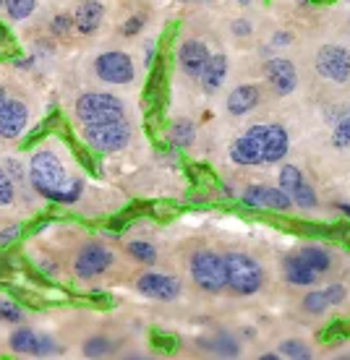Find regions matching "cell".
<instances>
[{
    "instance_id": "obj_1",
    "label": "cell",
    "mask_w": 350,
    "mask_h": 360,
    "mask_svg": "<svg viewBox=\"0 0 350 360\" xmlns=\"http://www.w3.org/2000/svg\"><path fill=\"white\" fill-rule=\"evenodd\" d=\"M29 167V180L32 188L39 196L50 198L55 204H76L81 196V180H71L63 172V165L53 152H37L32 157Z\"/></svg>"
},
{
    "instance_id": "obj_2",
    "label": "cell",
    "mask_w": 350,
    "mask_h": 360,
    "mask_svg": "<svg viewBox=\"0 0 350 360\" xmlns=\"http://www.w3.org/2000/svg\"><path fill=\"white\" fill-rule=\"evenodd\" d=\"M225 266H227V288L235 295H254L264 288V269L249 253H227Z\"/></svg>"
},
{
    "instance_id": "obj_3",
    "label": "cell",
    "mask_w": 350,
    "mask_h": 360,
    "mask_svg": "<svg viewBox=\"0 0 350 360\" xmlns=\"http://www.w3.org/2000/svg\"><path fill=\"white\" fill-rule=\"evenodd\" d=\"M84 141L94 152H102V154L120 152L131 141V123H128L126 117L105 120V123H87L84 126Z\"/></svg>"
},
{
    "instance_id": "obj_4",
    "label": "cell",
    "mask_w": 350,
    "mask_h": 360,
    "mask_svg": "<svg viewBox=\"0 0 350 360\" xmlns=\"http://www.w3.org/2000/svg\"><path fill=\"white\" fill-rule=\"evenodd\" d=\"M191 277L204 292H223L227 288V266L225 256H217L212 251H196L191 256Z\"/></svg>"
},
{
    "instance_id": "obj_5",
    "label": "cell",
    "mask_w": 350,
    "mask_h": 360,
    "mask_svg": "<svg viewBox=\"0 0 350 360\" xmlns=\"http://www.w3.org/2000/svg\"><path fill=\"white\" fill-rule=\"evenodd\" d=\"M76 115L84 123H105V120H118L126 117L123 102L113 94H102V91H89L76 99Z\"/></svg>"
},
{
    "instance_id": "obj_6",
    "label": "cell",
    "mask_w": 350,
    "mask_h": 360,
    "mask_svg": "<svg viewBox=\"0 0 350 360\" xmlns=\"http://www.w3.org/2000/svg\"><path fill=\"white\" fill-rule=\"evenodd\" d=\"M264 128L267 126H251L230 144V160L235 165H243V167L264 165Z\"/></svg>"
},
{
    "instance_id": "obj_7",
    "label": "cell",
    "mask_w": 350,
    "mask_h": 360,
    "mask_svg": "<svg viewBox=\"0 0 350 360\" xmlns=\"http://www.w3.org/2000/svg\"><path fill=\"white\" fill-rule=\"evenodd\" d=\"M316 71L322 79L345 84L350 79V53L340 45H324L316 53Z\"/></svg>"
},
{
    "instance_id": "obj_8",
    "label": "cell",
    "mask_w": 350,
    "mask_h": 360,
    "mask_svg": "<svg viewBox=\"0 0 350 360\" xmlns=\"http://www.w3.org/2000/svg\"><path fill=\"white\" fill-rule=\"evenodd\" d=\"M94 71L108 84H128L136 76L134 60L126 53H102L94 60Z\"/></svg>"
},
{
    "instance_id": "obj_9",
    "label": "cell",
    "mask_w": 350,
    "mask_h": 360,
    "mask_svg": "<svg viewBox=\"0 0 350 360\" xmlns=\"http://www.w3.org/2000/svg\"><path fill=\"white\" fill-rule=\"evenodd\" d=\"M243 204L251 209H264V212H287V209H293V198L282 188L249 186L243 191Z\"/></svg>"
},
{
    "instance_id": "obj_10",
    "label": "cell",
    "mask_w": 350,
    "mask_h": 360,
    "mask_svg": "<svg viewBox=\"0 0 350 360\" xmlns=\"http://www.w3.org/2000/svg\"><path fill=\"white\" fill-rule=\"evenodd\" d=\"M280 188L287 191L293 204L301 209H314L316 207V193L314 188L306 183L304 172L298 170L296 165H282L280 170Z\"/></svg>"
},
{
    "instance_id": "obj_11",
    "label": "cell",
    "mask_w": 350,
    "mask_h": 360,
    "mask_svg": "<svg viewBox=\"0 0 350 360\" xmlns=\"http://www.w3.org/2000/svg\"><path fill=\"white\" fill-rule=\"evenodd\" d=\"M110 264H113V253L108 248H102V245H84L81 253L76 256L73 269H76V277L92 279V277H99Z\"/></svg>"
},
{
    "instance_id": "obj_12",
    "label": "cell",
    "mask_w": 350,
    "mask_h": 360,
    "mask_svg": "<svg viewBox=\"0 0 350 360\" xmlns=\"http://www.w3.org/2000/svg\"><path fill=\"white\" fill-rule=\"evenodd\" d=\"M136 288H139V292H144L146 297H154V300H175L180 295L178 279L168 277V274H157V271L142 274Z\"/></svg>"
},
{
    "instance_id": "obj_13",
    "label": "cell",
    "mask_w": 350,
    "mask_h": 360,
    "mask_svg": "<svg viewBox=\"0 0 350 360\" xmlns=\"http://www.w3.org/2000/svg\"><path fill=\"white\" fill-rule=\"evenodd\" d=\"M209 58H212V55H209L207 45H204L201 39H186L178 50V65L183 68L186 76H191V79H201V73L207 68Z\"/></svg>"
},
{
    "instance_id": "obj_14",
    "label": "cell",
    "mask_w": 350,
    "mask_h": 360,
    "mask_svg": "<svg viewBox=\"0 0 350 360\" xmlns=\"http://www.w3.org/2000/svg\"><path fill=\"white\" fill-rule=\"evenodd\" d=\"M264 76H267V82L272 84V89L277 91L280 97L290 94L298 86L296 65L290 63V60H285V58H272V60H267Z\"/></svg>"
},
{
    "instance_id": "obj_15",
    "label": "cell",
    "mask_w": 350,
    "mask_h": 360,
    "mask_svg": "<svg viewBox=\"0 0 350 360\" xmlns=\"http://www.w3.org/2000/svg\"><path fill=\"white\" fill-rule=\"evenodd\" d=\"M29 123V110L18 99H6L0 108V136L3 139H18Z\"/></svg>"
},
{
    "instance_id": "obj_16",
    "label": "cell",
    "mask_w": 350,
    "mask_h": 360,
    "mask_svg": "<svg viewBox=\"0 0 350 360\" xmlns=\"http://www.w3.org/2000/svg\"><path fill=\"white\" fill-rule=\"evenodd\" d=\"M345 288L342 285H330V288H324V290H311L308 295L304 297V311L306 314H311V316H319L324 314L327 308H332V306H340L342 300H345Z\"/></svg>"
},
{
    "instance_id": "obj_17",
    "label": "cell",
    "mask_w": 350,
    "mask_h": 360,
    "mask_svg": "<svg viewBox=\"0 0 350 360\" xmlns=\"http://www.w3.org/2000/svg\"><path fill=\"white\" fill-rule=\"evenodd\" d=\"M287 149H290V136L280 123H270L264 128V165H275L285 160Z\"/></svg>"
},
{
    "instance_id": "obj_18",
    "label": "cell",
    "mask_w": 350,
    "mask_h": 360,
    "mask_svg": "<svg viewBox=\"0 0 350 360\" xmlns=\"http://www.w3.org/2000/svg\"><path fill=\"white\" fill-rule=\"evenodd\" d=\"M259 99H261L259 86H254V84L235 86V89L230 91V97H227V112H230V115H246V112H251V110L259 105Z\"/></svg>"
},
{
    "instance_id": "obj_19",
    "label": "cell",
    "mask_w": 350,
    "mask_h": 360,
    "mask_svg": "<svg viewBox=\"0 0 350 360\" xmlns=\"http://www.w3.org/2000/svg\"><path fill=\"white\" fill-rule=\"evenodd\" d=\"M282 274L290 285H298V288H308L316 282V271L308 266V264L301 259V253H290L282 262Z\"/></svg>"
},
{
    "instance_id": "obj_20",
    "label": "cell",
    "mask_w": 350,
    "mask_h": 360,
    "mask_svg": "<svg viewBox=\"0 0 350 360\" xmlns=\"http://www.w3.org/2000/svg\"><path fill=\"white\" fill-rule=\"evenodd\" d=\"M102 16H105V11L99 6L97 0H87V3H81L76 13H73V21H76V29H79L81 34H94L102 24Z\"/></svg>"
},
{
    "instance_id": "obj_21",
    "label": "cell",
    "mask_w": 350,
    "mask_h": 360,
    "mask_svg": "<svg viewBox=\"0 0 350 360\" xmlns=\"http://www.w3.org/2000/svg\"><path fill=\"white\" fill-rule=\"evenodd\" d=\"M162 102H165V68H162V63H157L152 76H149L146 89H144V105H146V110H160Z\"/></svg>"
},
{
    "instance_id": "obj_22",
    "label": "cell",
    "mask_w": 350,
    "mask_h": 360,
    "mask_svg": "<svg viewBox=\"0 0 350 360\" xmlns=\"http://www.w3.org/2000/svg\"><path fill=\"white\" fill-rule=\"evenodd\" d=\"M225 76H227V58H225V55H212L207 68H204V73H201V84H204V89L217 91L220 86H223Z\"/></svg>"
},
{
    "instance_id": "obj_23",
    "label": "cell",
    "mask_w": 350,
    "mask_h": 360,
    "mask_svg": "<svg viewBox=\"0 0 350 360\" xmlns=\"http://www.w3.org/2000/svg\"><path fill=\"white\" fill-rule=\"evenodd\" d=\"M298 253H301V259H304V262L308 264L316 274L330 271V266H332V256H330V251H327V248H322V245L308 243V245H304Z\"/></svg>"
},
{
    "instance_id": "obj_24",
    "label": "cell",
    "mask_w": 350,
    "mask_h": 360,
    "mask_svg": "<svg viewBox=\"0 0 350 360\" xmlns=\"http://www.w3.org/2000/svg\"><path fill=\"white\" fill-rule=\"evenodd\" d=\"M199 345H201V347H207L209 352L220 355V358H238V352H241L238 342H235L230 334H225V332H220L217 337L204 340V342H199Z\"/></svg>"
},
{
    "instance_id": "obj_25",
    "label": "cell",
    "mask_w": 350,
    "mask_h": 360,
    "mask_svg": "<svg viewBox=\"0 0 350 360\" xmlns=\"http://www.w3.org/2000/svg\"><path fill=\"white\" fill-rule=\"evenodd\" d=\"M168 139H170L173 146H191L194 144V139H196V128H194V123L191 120H175L170 126V134H168Z\"/></svg>"
},
{
    "instance_id": "obj_26",
    "label": "cell",
    "mask_w": 350,
    "mask_h": 360,
    "mask_svg": "<svg viewBox=\"0 0 350 360\" xmlns=\"http://www.w3.org/2000/svg\"><path fill=\"white\" fill-rule=\"evenodd\" d=\"M37 337H39V334H35L32 329H18V332H13V337H11V347H13V352H21V355H35Z\"/></svg>"
},
{
    "instance_id": "obj_27",
    "label": "cell",
    "mask_w": 350,
    "mask_h": 360,
    "mask_svg": "<svg viewBox=\"0 0 350 360\" xmlns=\"http://www.w3.org/2000/svg\"><path fill=\"white\" fill-rule=\"evenodd\" d=\"M350 337L348 321H332V324L319 332V342L322 345H340Z\"/></svg>"
},
{
    "instance_id": "obj_28",
    "label": "cell",
    "mask_w": 350,
    "mask_h": 360,
    "mask_svg": "<svg viewBox=\"0 0 350 360\" xmlns=\"http://www.w3.org/2000/svg\"><path fill=\"white\" fill-rule=\"evenodd\" d=\"M6 8H8V16L13 21H24L35 13L37 0H6Z\"/></svg>"
},
{
    "instance_id": "obj_29",
    "label": "cell",
    "mask_w": 350,
    "mask_h": 360,
    "mask_svg": "<svg viewBox=\"0 0 350 360\" xmlns=\"http://www.w3.org/2000/svg\"><path fill=\"white\" fill-rule=\"evenodd\" d=\"M332 144L337 146V149H345V146H350V110H348V112H342V117L335 123Z\"/></svg>"
},
{
    "instance_id": "obj_30",
    "label": "cell",
    "mask_w": 350,
    "mask_h": 360,
    "mask_svg": "<svg viewBox=\"0 0 350 360\" xmlns=\"http://www.w3.org/2000/svg\"><path fill=\"white\" fill-rule=\"evenodd\" d=\"M128 253L134 256L136 262H142V264H154V259H157L154 245L146 243V240H134V243H128Z\"/></svg>"
},
{
    "instance_id": "obj_31",
    "label": "cell",
    "mask_w": 350,
    "mask_h": 360,
    "mask_svg": "<svg viewBox=\"0 0 350 360\" xmlns=\"http://www.w3.org/2000/svg\"><path fill=\"white\" fill-rule=\"evenodd\" d=\"M280 355L293 360H308L311 358V350H308V345L298 342V340H285V342L280 345Z\"/></svg>"
},
{
    "instance_id": "obj_32",
    "label": "cell",
    "mask_w": 350,
    "mask_h": 360,
    "mask_svg": "<svg viewBox=\"0 0 350 360\" xmlns=\"http://www.w3.org/2000/svg\"><path fill=\"white\" fill-rule=\"evenodd\" d=\"M73 152H76V157H79V162L84 165V167H87V170L92 172V175H99V162H97V157H94V149H92L89 144L87 146H81V144H76V141H73Z\"/></svg>"
},
{
    "instance_id": "obj_33",
    "label": "cell",
    "mask_w": 350,
    "mask_h": 360,
    "mask_svg": "<svg viewBox=\"0 0 350 360\" xmlns=\"http://www.w3.org/2000/svg\"><path fill=\"white\" fill-rule=\"evenodd\" d=\"M73 27H76V21H73L68 13H61V16L53 18V24H50V34L58 37V39H63V37L71 34Z\"/></svg>"
},
{
    "instance_id": "obj_34",
    "label": "cell",
    "mask_w": 350,
    "mask_h": 360,
    "mask_svg": "<svg viewBox=\"0 0 350 360\" xmlns=\"http://www.w3.org/2000/svg\"><path fill=\"white\" fill-rule=\"evenodd\" d=\"M110 352V342L105 337H92L84 342V355L87 358H102V355H108Z\"/></svg>"
},
{
    "instance_id": "obj_35",
    "label": "cell",
    "mask_w": 350,
    "mask_h": 360,
    "mask_svg": "<svg viewBox=\"0 0 350 360\" xmlns=\"http://www.w3.org/2000/svg\"><path fill=\"white\" fill-rule=\"evenodd\" d=\"M13 198H16V186H13V178H11L8 172L0 170V207H8Z\"/></svg>"
},
{
    "instance_id": "obj_36",
    "label": "cell",
    "mask_w": 350,
    "mask_h": 360,
    "mask_svg": "<svg viewBox=\"0 0 350 360\" xmlns=\"http://www.w3.org/2000/svg\"><path fill=\"white\" fill-rule=\"evenodd\" d=\"M24 319V311L16 303H8V300H0V321H8V324H18Z\"/></svg>"
},
{
    "instance_id": "obj_37",
    "label": "cell",
    "mask_w": 350,
    "mask_h": 360,
    "mask_svg": "<svg viewBox=\"0 0 350 360\" xmlns=\"http://www.w3.org/2000/svg\"><path fill=\"white\" fill-rule=\"evenodd\" d=\"M13 55H16V42H13L8 29L0 24V60H8Z\"/></svg>"
},
{
    "instance_id": "obj_38",
    "label": "cell",
    "mask_w": 350,
    "mask_h": 360,
    "mask_svg": "<svg viewBox=\"0 0 350 360\" xmlns=\"http://www.w3.org/2000/svg\"><path fill=\"white\" fill-rule=\"evenodd\" d=\"M152 347L160 352H175L178 350V337H168V334H162V332H154Z\"/></svg>"
},
{
    "instance_id": "obj_39",
    "label": "cell",
    "mask_w": 350,
    "mask_h": 360,
    "mask_svg": "<svg viewBox=\"0 0 350 360\" xmlns=\"http://www.w3.org/2000/svg\"><path fill=\"white\" fill-rule=\"evenodd\" d=\"M58 352V345L50 340V337H37V350H35V355L37 358H47V355H55Z\"/></svg>"
},
{
    "instance_id": "obj_40",
    "label": "cell",
    "mask_w": 350,
    "mask_h": 360,
    "mask_svg": "<svg viewBox=\"0 0 350 360\" xmlns=\"http://www.w3.org/2000/svg\"><path fill=\"white\" fill-rule=\"evenodd\" d=\"M21 225H11V227H6L3 233H0V248H6V245H11V243H16L18 238H21Z\"/></svg>"
},
{
    "instance_id": "obj_41",
    "label": "cell",
    "mask_w": 350,
    "mask_h": 360,
    "mask_svg": "<svg viewBox=\"0 0 350 360\" xmlns=\"http://www.w3.org/2000/svg\"><path fill=\"white\" fill-rule=\"evenodd\" d=\"M142 27H144V16H134V18H128L126 24H123V34L126 37H134V34H139L142 32Z\"/></svg>"
},
{
    "instance_id": "obj_42",
    "label": "cell",
    "mask_w": 350,
    "mask_h": 360,
    "mask_svg": "<svg viewBox=\"0 0 350 360\" xmlns=\"http://www.w3.org/2000/svg\"><path fill=\"white\" fill-rule=\"evenodd\" d=\"M13 295H16L18 300H24V303H29V306H35V308L42 306V300H39V297H35L32 292H21L18 288H13Z\"/></svg>"
},
{
    "instance_id": "obj_43",
    "label": "cell",
    "mask_w": 350,
    "mask_h": 360,
    "mask_svg": "<svg viewBox=\"0 0 350 360\" xmlns=\"http://www.w3.org/2000/svg\"><path fill=\"white\" fill-rule=\"evenodd\" d=\"M233 34H238V37H249V34H251V24H249V21H243V18L233 21Z\"/></svg>"
},
{
    "instance_id": "obj_44",
    "label": "cell",
    "mask_w": 350,
    "mask_h": 360,
    "mask_svg": "<svg viewBox=\"0 0 350 360\" xmlns=\"http://www.w3.org/2000/svg\"><path fill=\"white\" fill-rule=\"evenodd\" d=\"M293 42V34L290 32H277V34L272 37V47H285Z\"/></svg>"
},
{
    "instance_id": "obj_45",
    "label": "cell",
    "mask_w": 350,
    "mask_h": 360,
    "mask_svg": "<svg viewBox=\"0 0 350 360\" xmlns=\"http://www.w3.org/2000/svg\"><path fill=\"white\" fill-rule=\"evenodd\" d=\"M42 271H45V274H50V277H53V274H55V271H58V269H55V264L53 262H50V264H42Z\"/></svg>"
},
{
    "instance_id": "obj_46",
    "label": "cell",
    "mask_w": 350,
    "mask_h": 360,
    "mask_svg": "<svg viewBox=\"0 0 350 360\" xmlns=\"http://www.w3.org/2000/svg\"><path fill=\"white\" fill-rule=\"evenodd\" d=\"M337 207H340L342 214H345V217H348V219H350V204H337Z\"/></svg>"
},
{
    "instance_id": "obj_47",
    "label": "cell",
    "mask_w": 350,
    "mask_h": 360,
    "mask_svg": "<svg viewBox=\"0 0 350 360\" xmlns=\"http://www.w3.org/2000/svg\"><path fill=\"white\" fill-rule=\"evenodd\" d=\"M280 355H275V352H270V355H261V360H277Z\"/></svg>"
},
{
    "instance_id": "obj_48",
    "label": "cell",
    "mask_w": 350,
    "mask_h": 360,
    "mask_svg": "<svg viewBox=\"0 0 350 360\" xmlns=\"http://www.w3.org/2000/svg\"><path fill=\"white\" fill-rule=\"evenodd\" d=\"M3 102H6V91H3V86H0V108H3Z\"/></svg>"
},
{
    "instance_id": "obj_49",
    "label": "cell",
    "mask_w": 350,
    "mask_h": 360,
    "mask_svg": "<svg viewBox=\"0 0 350 360\" xmlns=\"http://www.w3.org/2000/svg\"><path fill=\"white\" fill-rule=\"evenodd\" d=\"M238 3H243V6H246V3H251V0H238Z\"/></svg>"
},
{
    "instance_id": "obj_50",
    "label": "cell",
    "mask_w": 350,
    "mask_h": 360,
    "mask_svg": "<svg viewBox=\"0 0 350 360\" xmlns=\"http://www.w3.org/2000/svg\"><path fill=\"white\" fill-rule=\"evenodd\" d=\"M3 6H6V0H0V8H3Z\"/></svg>"
},
{
    "instance_id": "obj_51",
    "label": "cell",
    "mask_w": 350,
    "mask_h": 360,
    "mask_svg": "<svg viewBox=\"0 0 350 360\" xmlns=\"http://www.w3.org/2000/svg\"><path fill=\"white\" fill-rule=\"evenodd\" d=\"M298 3H304V0H298Z\"/></svg>"
},
{
    "instance_id": "obj_52",
    "label": "cell",
    "mask_w": 350,
    "mask_h": 360,
    "mask_svg": "<svg viewBox=\"0 0 350 360\" xmlns=\"http://www.w3.org/2000/svg\"><path fill=\"white\" fill-rule=\"evenodd\" d=\"M183 3H189V0H183Z\"/></svg>"
}]
</instances>
